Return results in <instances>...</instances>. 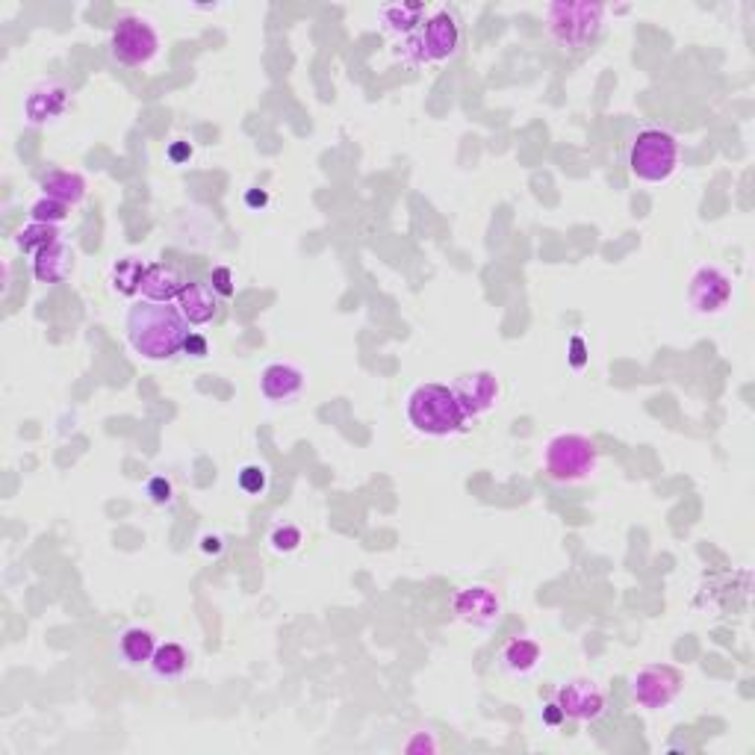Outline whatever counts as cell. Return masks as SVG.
<instances>
[{
  "mask_svg": "<svg viewBox=\"0 0 755 755\" xmlns=\"http://www.w3.org/2000/svg\"><path fill=\"white\" fill-rule=\"evenodd\" d=\"M59 233L54 225H42V222H30L24 231H18L15 236V245H18V251H24V254H39L42 248H48L51 242H57Z\"/></svg>",
  "mask_w": 755,
  "mask_h": 755,
  "instance_id": "obj_22",
  "label": "cell"
},
{
  "mask_svg": "<svg viewBox=\"0 0 755 755\" xmlns=\"http://www.w3.org/2000/svg\"><path fill=\"white\" fill-rule=\"evenodd\" d=\"M540 658H543V649L531 638L508 640L502 649V667L514 676H528L531 670H537Z\"/></svg>",
  "mask_w": 755,
  "mask_h": 755,
  "instance_id": "obj_18",
  "label": "cell"
},
{
  "mask_svg": "<svg viewBox=\"0 0 755 755\" xmlns=\"http://www.w3.org/2000/svg\"><path fill=\"white\" fill-rule=\"evenodd\" d=\"M219 549H222L219 537H204V552H219Z\"/></svg>",
  "mask_w": 755,
  "mask_h": 755,
  "instance_id": "obj_35",
  "label": "cell"
},
{
  "mask_svg": "<svg viewBox=\"0 0 755 755\" xmlns=\"http://www.w3.org/2000/svg\"><path fill=\"white\" fill-rule=\"evenodd\" d=\"M564 711V717L570 720H579V723H587V720H599L605 714V694L596 688V682L590 679H576L570 685H564L558 691V699H555Z\"/></svg>",
  "mask_w": 755,
  "mask_h": 755,
  "instance_id": "obj_11",
  "label": "cell"
},
{
  "mask_svg": "<svg viewBox=\"0 0 755 755\" xmlns=\"http://www.w3.org/2000/svg\"><path fill=\"white\" fill-rule=\"evenodd\" d=\"M42 189H45L48 198L62 201L65 207H77L86 198V180H83V175H77V172H62V169L48 172V175L42 177Z\"/></svg>",
  "mask_w": 755,
  "mask_h": 755,
  "instance_id": "obj_20",
  "label": "cell"
},
{
  "mask_svg": "<svg viewBox=\"0 0 755 755\" xmlns=\"http://www.w3.org/2000/svg\"><path fill=\"white\" fill-rule=\"evenodd\" d=\"M189 154H192V148H189V145H172V160H175V163L186 160Z\"/></svg>",
  "mask_w": 755,
  "mask_h": 755,
  "instance_id": "obj_34",
  "label": "cell"
},
{
  "mask_svg": "<svg viewBox=\"0 0 755 755\" xmlns=\"http://www.w3.org/2000/svg\"><path fill=\"white\" fill-rule=\"evenodd\" d=\"M213 290L216 295H233V275L228 266H219V269H213Z\"/></svg>",
  "mask_w": 755,
  "mask_h": 755,
  "instance_id": "obj_29",
  "label": "cell"
},
{
  "mask_svg": "<svg viewBox=\"0 0 755 755\" xmlns=\"http://www.w3.org/2000/svg\"><path fill=\"white\" fill-rule=\"evenodd\" d=\"M266 201H269V195H266V192H257V189H251V192L245 195V204H248V207H263Z\"/></svg>",
  "mask_w": 755,
  "mask_h": 755,
  "instance_id": "obj_32",
  "label": "cell"
},
{
  "mask_svg": "<svg viewBox=\"0 0 755 755\" xmlns=\"http://www.w3.org/2000/svg\"><path fill=\"white\" fill-rule=\"evenodd\" d=\"M68 110V89L59 83H39L24 98V118L30 124H48Z\"/></svg>",
  "mask_w": 755,
  "mask_h": 755,
  "instance_id": "obj_13",
  "label": "cell"
},
{
  "mask_svg": "<svg viewBox=\"0 0 755 755\" xmlns=\"http://www.w3.org/2000/svg\"><path fill=\"white\" fill-rule=\"evenodd\" d=\"M266 484H269L266 466L248 464L239 469V487H242L248 496H263V493H266Z\"/></svg>",
  "mask_w": 755,
  "mask_h": 755,
  "instance_id": "obj_26",
  "label": "cell"
},
{
  "mask_svg": "<svg viewBox=\"0 0 755 755\" xmlns=\"http://www.w3.org/2000/svg\"><path fill=\"white\" fill-rule=\"evenodd\" d=\"M207 349H210V346H207V340H204V337H198V334H189V337H186V343H183V351H186V354H192V357H204Z\"/></svg>",
  "mask_w": 755,
  "mask_h": 755,
  "instance_id": "obj_30",
  "label": "cell"
},
{
  "mask_svg": "<svg viewBox=\"0 0 755 755\" xmlns=\"http://www.w3.org/2000/svg\"><path fill=\"white\" fill-rule=\"evenodd\" d=\"M110 51L127 68H145L160 54V33L142 15H121L110 36Z\"/></svg>",
  "mask_w": 755,
  "mask_h": 755,
  "instance_id": "obj_6",
  "label": "cell"
},
{
  "mask_svg": "<svg viewBox=\"0 0 755 755\" xmlns=\"http://www.w3.org/2000/svg\"><path fill=\"white\" fill-rule=\"evenodd\" d=\"M629 169L643 183H664L679 169V139L661 127L640 130L629 151Z\"/></svg>",
  "mask_w": 755,
  "mask_h": 755,
  "instance_id": "obj_4",
  "label": "cell"
},
{
  "mask_svg": "<svg viewBox=\"0 0 755 755\" xmlns=\"http://www.w3.org/2000/svg\"><path fill=\"white\" fill-rule=\"evenodd\" d=\"M186 287L183 275L172 269V266H163V263H151L145 266L142 272V284H139V292L142 298L148 301H172V298H180V292Z\"/></svg>",
  "mask_w": 755,
  "mask_h": 755,
  "instance_id": "obj_16",
  "label": "cell"
},
{
  "mask_svg": "<svg viewBox=\"0 0 755 755\" xmlns=\"http://www.w3.org/2000/svg\"><path fill=\"white\" fill-rule=\"evenodd\" d=\"M157 646H160V643L154 638V632H148V629H142V626L124 629L121 638H118V652H121L124 664H130V667L151 664Z\"/></svg>",
  "mask_w": 755,
  "mask_h": 755,
  "instance_id": "obj_19",
  "label": "cell"
},
{
  "mask_svg": "<svg viewBox=\"0 0 755 755\" xmlns=\"http://www.w3.org/2000/svg\"><path fill=\"white\" fill-rule=\"evenodd\" d=\"M573 349H576V354H573V363H576V366H581V363H584V357H581V340H579V337L573 340Z\"/></svg>",
  "mask_w": 755,
  "mask_h": 755,
  "instance_id": "obj_36",
  "label": "cell"
},
{
  "mask_svg": "<svg viewBox=\"0 0 755 755\" xmlns=\"http://www.w3.org/2000/svg\"><path fill=\"white\" fill-rule=\"evenodd\" d=\"M422 12H425V9H422L419 3H396V6H384V9H381L384 24H387L390 30H405V33L419 24Z\"/></svg>",
  "mask_w": 755,
  "mask_h": 755,
  "instance_id": "obj_23",
  "label": "cell"
},
{
  "mask_svg": "<svg viewBox=\"0 0 755 755\" xmlns=\"http://www.w3.org/2000/svg\"><path fill=\"white\" fill-rule=\"evenodd\" d=\"M142 272H145V266H142L139 260H133V257L118 260V266L113 269V284H116V290L121 292V295H133V292H139Z\"/></svg>",
  "mask_w": 755,
  "mask_h": 755,
  "instance_id": "obj_24",
  "label": "cell"
},
{
  "mask_svg": "<svg viewBox=\"0 0 755 755\" xmlns=\"http://www.w3.org/2000/svg\"><path fill=\"white\" fill-rule=\"evenodd\" d=\"M71 269H74V248H71L65 239L51 242V245L42 248V251L36 254V260H33V275H36V281H39V284H48V287L62 284V281L71 275Z\"/></svg>",
  "mask_w": 755,
  "mask_h": 755,
  "instance_id": "obj_14",
  "label": "cell"
},
{
  "mask_svg": "<svg viewBox=\"0 0 755 755\" xmlns=\"http://www.w3.org/2000/svg\"><path fill=\"white\" fill-rule=\"evenodd\" d=\"M127 343L145 360H172L183 351L189 337V319L169 301H148L130 307L127 313Z\"/></svg>",
  "mask_w": 755,
  "mask_h": 755,
  "instance_id": "obj_1",
  "label": "cell"
},
{
  "mask_svg": "<svg viewBox=\"0 0 755 755\" xmlns=\"http://www.w3.org/2000/svg\"><path fill=\"white\" fill-rule=\"evenodd\" d=\"M602 15H605V6L599 3H587V0H558V3H549L546 6V30L549 36L567 48V51H576V48H584L590 45L599 30H602Z\"/></svg>",
  "mask_w": 755,
  "mask_h": 755,
  "instance_id": "obj_3",
  "label": "cell"
},
{
  "mask_svg": "<svg viewBox=\"0 0 755 755\" xmlns=\"http://www.w3.org/2000/svg\"><path fill=\"white\" fill-rule=\"evenodd\" d=\"M682 688H685V676L670 664H649L632 676V699L646 711L667 708L682 694Z\"/></svg>",
  "mask_w": 755,
  "mask_h": 755,
  "instance_id": "obj_7",
  "label": "cell"
},
{
  "mask_svg": "<svg viewBox=\"0 0 755 755\" xmlns=\"http://www.w3.org/2000/svg\"><path fill=\"white\" fill-rule=\"evenodd\" d=\"M452 393L466 419H475L499 402V381L493 372H469L452 384Z\"/></svg>",
  "mask_w": 755,
  "mask_h": 755,
  "instance_id": "obj_10",
  "label": "cell"
},
{
  "mask_svg": "<svg viewBox=\"0 0 755 755\" xmlns=\"http://www.w3.org/2000/svg\"><path fill=\"white\" fill-rule=\"evenodd\" d=\"M189 652L180 646V643H163V646H157V652H154V658H151V670H154V676L157 679H180L186 670H189Z\"/></svg>",
  "mask_w": 755,
  "mask_h": 755,
  "instance_id": "obj_21",
  "label": "cell"
},
{
  "mask_svg": "<svg viewBox=\"0 0 755 755\" xmlns=\"http://www.w3.org/2000/svg\"><path fill=\"white\" fill-rule=\"evenodd\" d=\"M260 390L269 402H292L304 390V372L290 363H272L260 375Z\"/></svg>",
  "mask_w": 755,
  "mask_h": 755,
  "instance_id": "obj_15",
  "label": "cell"
},
{
  "mask_svg": "<svg viewBox=\"0 0 755 755\" xmlns=\"http://www.w3.org/2000/svg\"><path fill=\"white\" fill-rule=\"evenodd\" d=\"M145 490H148V499H151L154 505H169V502H172V493H175V490H172V481H169L166 475H154V478L148 481Z\"/></svg>",
  "mask_w": 755,
  "mask_h": 755,
  "instance_id": "obj_28",
  "label": "cell"
},
{
  "mask_svg": "<svg viewBox=\"0 0 755 755\" xmlns=\"http://www.w3.org/2000/svg\"><path fill=\"white\" fill-rule=\"evenodd\" d=\"M30 216H33V222H42V225H62L65 219H68V207L62 204V201H54V198H48V195H42L33 207H30Z\"/></svg>",
  "mask_w": 755,
  "mask_h": 755,
  "instance_id": "obj_25",
  "label": "cell"
},
{
  "mask_svg": "<svg viewBox=\"0 0 755 755\" xmlns=\"http://www.w3.org/2000/svg\"><path fill=\"white\" fill-rule=\"evenodd\" d=\"M564 720H567V717H564V711H561L558 702L546 705V711H543V723H546V726H558V723H564Z\"/></svg>",
  "mask_w": 755,
  "mask_h": 755,
  "instance_id": "obj_31",
  "label": "cell"
},
{
  "mask_svg": "<svg viewBox=\"0 0 755 755\" xmlns=\"http://www.w3.org/2000/svg\"><path fill=\"white\" fill-rule=\"evenodd\" d=\"M177 301H180V313L189 319V325H207L219 310L216 290L210 284H198V281L186 284Z\"/></svg>",
  "mask_w": 755,
  "mask_h": 755,
  "instance_id": "obj_17",
  "label": "cell"
},
{
  "mask_svg": "<svg viewBox=\"0 0 755 755\" xmlns=\"http://www.w3.org/2000/svg\"><path fill=\"white\" fill-rule=\"evenodd\" d=\"M458 42H461V30H458L455 15L440 12V15H434V18L425 24L422 36H419V42H416L419 59H434V62H437V59H449L458 51Z\"/></svg>",
  "mask_w": 755,
  "mask_h": 755,
  "instance_id": "obj_12",
  "label": "cell"
},
{
  "mask_svg": "<svg viewBox=\"0 0 755 755\" xmlns=\"http://www.w3.org/2000/svg\"><path fill=\"white\" fill-rule=\"evenodd\" d=\"M407 750H410V753H416V750H431V753H434L437 747H434V741H428V738H416V741L407 744Z\"/></svg>",
  "mask_w": 755,
  "mask_h": 755,
  "instance_id": "obj_33",
  "label": "cell"
},
{
  "mask_svg": "<svg viewBox=\"0 0 755 755\" xmlns=\"http://www.w3.org/2000/svg\"><path fill=\"white\" fill-rule=\"evenodd\" d=\"M688 301H691L694 313H699V316L723 313L729 307V301H732V278L717 266H702L691 278Z\"/></svg>",
  "mask_w": 755,
  "mask_h": 755,
  "instance_id": "obj_8",
  "label": "cell"
},
{
  "mask_svg": "<svg viewBox=\"0 0 755 755\" xmlns=\"http://www.w3.org/2000/svg\"><path fill=\"white\" fill-rule=\"evenodd\" d=\"M269 543H272L275 552H295L298 543H301V531H298L295 525H278V528L272 531Z\"/></svg>",
  "mask_w": 755,
  "mask_h": 755,
  "instance_id": "obj_27",
  "label": "cell"
},
{
  "mask_svg": "<svg viewBox=\"0 0 755 755\" xmlns=\"http://www.w3.org/2000/svg\"><path fill=\"white\" fill-rule=\"evenodd\" d=\"M407 419L425 437H449L464 428L466 416L452 387L446 384H422L407 399Z\"/></svg>",
  "mask_w": 755,
  "mask_h": 755,
  "instance_id": "obj_2",
  "label": "cell"
},
{
  "mask_svg": "<svg viewBox=\"0 0 755 755\" xmlns=\"http://www.w3.org/2000/svg\"><path fill=\"white\" fill-rule=\"evenodd\" d=\"M452 611L472 629H493L502 620V599L496 596V590L472 584L452 596Z\"/></svg>",
  "mask_w": 755,
  "mask_h": 755,
  "instance_id": "obj_9",
  "label": "cell"
},
{
  "mask_svg": "<svg viewBox=\"0 0 755 755\" xmlns=\"http://www.w3.org/2000/svg\"><path fill=\"white\" fill-rule=\"evenodd\" d=\"M599 466V446L584 434H558L543 452V469L558 484H579Z\"/></svg>",
  "mask_w": 755,
  "mask_h": 755,
  "instance_id": "obj_5",
  "label": "cell"
}]
</instances>
